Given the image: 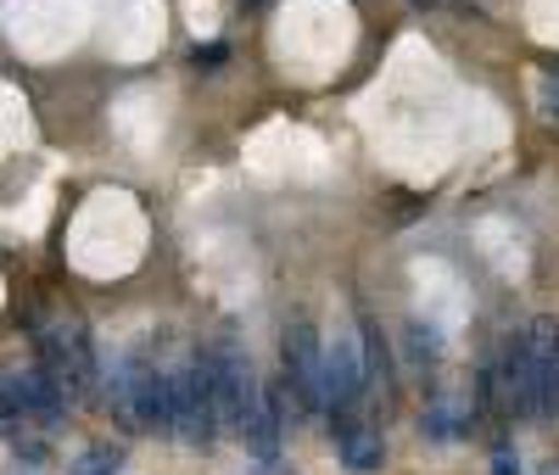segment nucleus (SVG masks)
Returning <instances> with one entry per match:
<instances>
[{
    "label": "nucleus",
    "mask_w": 559,
    "mask_h": 475,
    "mask_svg": "<svg viewBox=\"0 0 559 475\" xmlns=\"http://www.w3.org/2000/svg\"><path fill=\"white\" fill-rule=\"evenodd\" d=\"M202 364H207V375H213L218 425H224L229 437H241L263 464H274V453H280V425H286V419L274 414L269 387L258 380V369H252L247 347H241L236 336H218V342H207V347H202Z\"/></svg>",
    "instance_id": "obj_1"
},
{
    "label": "nucleus",
    "mask_w": 559,
    "mask_h": 475,
    "mask_svg": "<svg viewBox=\"0 0 559 475\" xmlns=\"http://www.w3.org/2000/svg\"><path fill=\"white\" fill-rule=\"evenodd\" d=\"M102 397L112 419L129 437L140 431H163L174 437V408H168V369L146 347H123L112 364H102Z\"/></svg>",
    "instance_id": "obj_2"
},
{
    "label": "nucleus",
    "mask_w": 559,
    "mask_h": 475,
    "mask_svg": "<svg viewBox=\"0 0 559 475\" xmlns=\"http://www.w3.org/2000/svg\"><path fill=\"white\" fill-rule=\"evenodd\" d=\"M168 369V408H174V437L191 448H213L224 437L218 425V397H213V375L202 364V347H179L163 358Z\"/></svg>",
    "instance_id": "obj_3"
},
{
    "label": "nucleus",
    "mask_w": 559,
    "mask_h": 475,
    "mask_svg": "<svg viewBox=\"0 0 559 475\" xmlns=\"http://www.w3.org/2000/svg\"><path fill=\"white\" fill-rule=\"evenodd\" d=\"M34 347H39V369L68 397L102 392V353H96V336L84 330V319H34Z\"/></svg>",
    "instance_id": "obj_4"
},
{
    "label": "nucleus",
    "mask_w": 559,
    "mask_h": 475,
    "mask_svg": "<svg viewBox=\"0 0 559 475\" xmlns=\"http://www.w3.org/2000/svg\"><path fill=\"white\" fill-rule=\"evenodd\" d=\"M280 364H286V392H297L308 408H324V342H319V330L308 319L286 324Z\"/></svg>",
    "instance_id": "obj_5"
},
{
    "label": "nucleus",
    "mask_w": 559,
    "mask_h": 475,
    "mask_svg": "<svg viewBox=\"0 0 559 475\" xmlns=\"http://www.w3.org/2000/svg\"><path fill=\"white\" fill-rule=\"evenodd\" d=\"M369 392V364L353 330H336L324 342V408H353Z\"/></svg>",
    "instance_id": "obj_6"
},
{
    "label": "nucleus",
    "mask_w": 559,
    "mask_h": 475,
    "mask_svg": "<svg viewBox=\"0 0 559 475\" xmlns=\"http://www.w3.org/2000/svg\"><path fill=\"white\" fill-rule=\"evenodd\" d=\"M7 387H12L17 408L28 414V425H34L39 437L62 425V414H68V392H62L45 369H17V375H7Z\"/></svg>",
    "instance_id": "obj_7"
},
{
    "label": "nucleus",
    "mask_w": 559,
    "mask_h": 475,
    "mask_svg": "<svg viewBox=\"0 0 559 475\" xmlns=\"http://www.w3.org/2000/svg\"><path fill=\"white\" fill-rule=\"evenodd\" d=\"M331 437H336V448H342V464L358 470V475H369V470L386 464L381 431H369V425H358V419H331Z\"/></svg>",
    "instance_id": "obj_8"
},
{
    "label": "nucleus",
    "mask_w": 559,
    "mask_h": 475,
    "mask_svg": "<svg viewBox=\"0 0 559 475\" xmlns=\"http://www.w3.org/2000/svg\"><path fill=\"white\" fill-rule=\"evenodd\" d=\"M408 353H414V369H431L437 358H442V336H437V324H426V319H408Z\"/></svg>",
    "instance_id": "obj_9"
},
{
    "label": "nucleus",
    "mask_w": 559,
    "mask_h": 475,
    "mask_svg": "<svg viewBox=\"0 0 559 475\" xmlns=\"http://www.w3.org/2000/svg\"><path fill=\"white\" fill-rule=\"evenodd\" d=\"M118 464H123V453L112 442H96V448H84V459L68 475H118Z\"/></svg>",
    "instance_id": "obj_10"
},
{
    "label": "nucleus",
    "mask_w": 559,
    "mask_h": 475,
    "mask_svg": "<svg viewBox=\"0 0 559 475\" xmlns=\"http://www.w3.org/2000/svg\"><path fill=\"white\" fill-rule=\"evenodd\" d=\"M229 62V39H207V45H197V51H191V68L197 73H218Z\"/></svg>",
    "instance_id": "obj_11"
},
{
    "label": "nucleus",
    "mask_w": 559,
    "mask_h": 475,
    "mask_svg": "<svg viewBox=\"0 0 559 475\" xmlns=\"http://www.w3.org/2000/svg\"><path fill=\"white\" fill-rule=\"evenodd\" d=\"M487 475H521V453H515V448H498Z\"/></svg>",
    "instance_id": "obj_12"
},
{
    "label": "nucleus",
    "mask_w": 559,
    "mask_h": 475,
    "mask_svg": "<svg viewBox=\"0 0 559 475\" xmlns=\"http://www.w3.org/2000/svg\"><path fill=\"white\" fill-rule=\"evenodd\" d=\"M252 7H258V0H252Z\"/></svg>",
    "instance_id": "obj_13"
}]
</instances>
